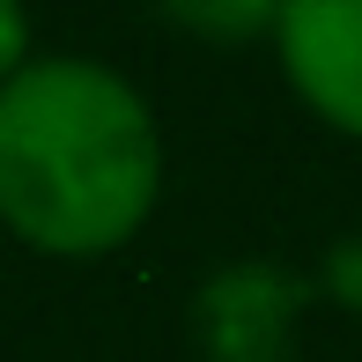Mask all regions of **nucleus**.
I'll return each instance as SVG.
<instances>
[{"instance_id": "nucleus-6", "label": "nucleus", "mask_w": 362, "mask_h": 362, "mask_svg": "<svg viewBox=\"0 0 362 362\" xmlns=\"http://www.w3.org/2000/svg\"><path fill=\"white\" fill-rule=\"evenodd\" d=\"M37 52V30H30V0H0V81Z\"/></svg>"}, {"instance_id": "nucleus-2", "label": "nucleus", "mask_w": 362, "mask_h": 362, "mask_svg": "<svg viewBox=\"0 0 362 362\" xmlns=\"http://www.w3.org/2000/svg\"><path fill=\"white\" fill-rule=\"evenodd\" d=\"M267 45L296 104L325 134L362 141V0H281Z\"/></svg>"}, {"instance_id": "nucleus-3", "label": "nucleus", "mask_w": 362, "mask_h": 362, "mask_svg": "<svg viewBox=\"0 0 362 362\" xmlns=\"http://www.w3.org/2000/svg\"><path fill=\"white\" fill-rule=\"evenodd\" d=\"M303 303H310V281L296 267L229 259L192 296V348H200V362H288Z\"/></svg>"}, {"instance_id": "nucleus-4", "label": "nucleus", "mask_w": 362, "mask_h": 362, "mask_svg": "<svg viewBox=\"0 0 362 362\" xmlns=\"http://www.w3.org/2000/svg\"><path fill=\"white\" fill-rule=\"evenodd\" d=\"M148 8L200 45H267L281 0H148Z\"/></svg>"}, {"instance_id": "nucleus-1", "label": "nucleus", "mask_w": 362, "mask_h": 362, "mask_svg": "<svg viewBox=\"0 0 362 362\" xmlns=\"http://www.w3.org/2000/svg\"><path fill=\"white\" fill-rule=\"evenodd\" d=\"M163 200L156 104L89 52H30L0 81V229L45 259H111Z\"/></svg>"}, {"instance_id": "nucleus-5", "label": "nucleus", "mask_w": 362, "mask_h": 362, "mask_svg": "<svg viewBox=\"0 0 362 362\" xmlns=\"http://www.w3.org/2000/svg\"><path fill=\"white\" fill-rule=\"evenodd\" d=\"M318 296L333 310H348V318H362V229H348V237L325 244L318 259Z\"/></svg>"}]
</instances>
